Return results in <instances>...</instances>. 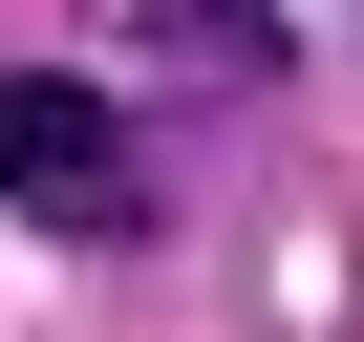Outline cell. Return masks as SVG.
Instances as JSON below:
<instances>
[{
	"mask_svg": "<svg viewBox=\"0 0 364 342\" xmlns=\"http://www.w3.org/2000/svg\"><path fill=\"white\" fill-rule=\"evenodd\" d=\"M0 214H43V236H129V214H150L129 86H86V65H0Z\"/></svg>",
	"mask_w": 364,
	"mask_h": 342,
	"instance_id": "cell-1",
	"label": "cell"
}]
</instances>
